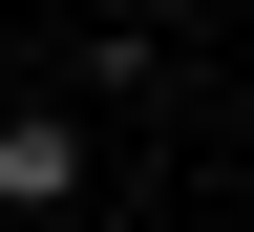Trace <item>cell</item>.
<instances>
[{
	"label": "cell",
	"instance_id": "1",
	"mask_svg": "<svg viewBox=\"0 0 254 232\" xmlns=\"http://www.w3.org/2000/svg\"><path fill=\"white\" fill-rule=\"evenodd\" d=\"M85 169H106V148H85L64 85H43V106H0V232H64V211H85Z\"/></svg>",
	"mask_w": 254,
	"mask_h": 232
}]
</instances>
